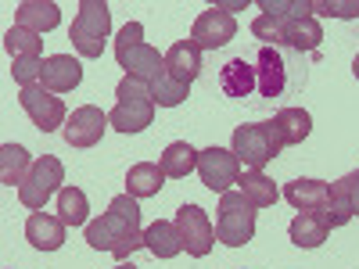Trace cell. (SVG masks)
<instances>
[{
    "label": "cell",
    "instance_id": "6da1fadb",
    "mask_svg": "<svg viewBox=\"0 0 359 269\" xmlns=\"http://www.w3.org/2000/svg\"><path fill=\"white\" fill-rule=\"evenodd\" d=\"M284 133L280 126L269 118V123H248V126H237L233 130V147L230 151L237 155V162H245V169L262 172L269 162H273L284 151Z\"/></svg>",
    "mask_w": 359,
    "mask_h": 269
},
{
    "label": "cell",
    "instance_id": "7a4b0ae2",
    "mask_svg": "<svg viewBox=\"0 0 359 269\" xmlns=\"http://www.w3.org/2000/svg\"><path fill=\"white\" fill-rule=\"evenodd\" d=\"M255 212L259 208L241 194V191H226L219 194V219H216V237L226 248H241L255 237Z\"/></svg>",
    "mask_w": 359,
    "mask_h": 269
},
{
    "label": "cell",
    "instance_id": "3957f363",
    "mask_svg": "<svg viewBox=\"0 0 359 269\" xmlns=\"http://www.w3.org/2000/svg\"><path fill=\"white\" fill-rule=\"evenodd\" d=\"M108 33H111V11H108V4H104V0H83L79 15H76V22L69 29L72 47L83 57H101Z\"/></svg>",
    "mask_w": 359,
    "mask_h": 269
},
{
    "label": "cell",
    "instance_id": "277c9868",
    "mask_svg": "<svg viewBox=\"0 0 359 269\" xmlns=\"http://www.w3.org/2000/svg\"><path fill=\"white\" fill-rule=\"evenodd\" d=\"M62 184H65V165H62V158L40 155V158L33 162V169H29V176L22 179L18 201H22L25 208H33V212H40V208H43L54 194H62Z\"/></svg>",
    "mask_w": 359,
    "mask_h": 269
},
{
    "label": "cell",
    "instance_id": "5b68a950",
    "mask_svg": "<svg viewBox=\"0 0 359 269\" xmlns=\"http://www.w3.org/2000/svg\"><path fill=\"white\" fill-rule=\"evenodd\" d=\"M18 104H22V111L33 118V126L40 130V133H54L57 126L65 130V101L57 97V94H50V90L43 86V83H33V86H22V94H18Z\"/></svg>",
    "mask_w": 359,
    "mask_h": 269
},
{
    "label": "cell",
    "instance_id": "8992f818",
    "mask_svg": "<svg viewBox=\"0 0 359 269\" xmlns=\"http://www.w3.org/2000/svg\"><path fill=\"white\" fill-rule=\"evenodd\" d=\"M198 176L208 191L226 194L237 179H241V162H237V155L226 151V147H205L198 155Z\"/></svg>",
    "mask_w": 359,
    "mask_h": 269
},
{
    "label": "cell",
    "instance_id": "52a82bcc",
    "mask_svg": "<svg viewBox=\"0 0 359 269\" xmlns=\"http://www.w3.org/2000/svg\"><path fill=\"white\" fill-rule=\"evenodd\" d=\"M176 230H180V241H184V251L194 258H205L216 244V226L208 223V216L201 212L198 205H184L176 212Z\"/></svg>",
    "mask_w": 359,
    "mask_h": 269
},
{
    "label": "cell",
    "instance_id": "ba28073f",
    "mask_svg": "<svg viewBox=\"0 0 359 269\" xmlns=\"http://www.w3.org/2000/svg\"><path fill=\"white\" fill-rule=\"evenodd\" d=\"M108 115L97 108V104H83L69 115V123H65V144L69 147H79V151H86V147H97L104 130H108Z\"/></svg>",
    "mask_w": 359,
    "mask_h": 269
},
{
    "label": "cell",
    "instance_id": "9c48e42d",
    "mask_svg": "<svg viewBox=\"0 0 359 269\" xmlns=\"http://www.w3.org/2000/svg\"><path fill=\"white\" fill-rule=\"evenodd\" d=\"M355 216H359V169L345 172L341 179H334L331 184V201H327V208H323V219H327L331 230L345 226Z\"/></svg>",
    "mask_w": 359,
    "mask_h": 269
},
{
    "label": "cell",
    "instance_id": "30bf717a",
    "mask_svg": "<svg viewBox=\"0 0 359 269\" xmlns=\"http://www.w3.org/2000/svg\"><path fill=\"white\" fill-rule=\"evenodd\" d=\"M233 36H237V22H233V15H226L219 8L201 11L191 29V40L198 43V50H216V47L230 43Z\"/></svg>",
    "mask_w": 359,
    "mask_h": 269
},
{
    "label": "cell",
    "instance_id": "8fae6325",
    "mask_svg": "<svg viewBox=\"0 0 359 269\" xmlns=\"http://www.w3.org/2000/svg\"><path fill=\"white\" fill-rule=\"evenodd\" d=\"M115 62H118V69H126V76L151 83L165 69V54H158L151 43H137V47H126V50H115Z\"/></svg>",
    "mask_w": 359,
    "mask_h": 269
},
{
    "label": "cell",
    "instance_id": "7c38bea8",
    "mask_svg": "<svg viewBox=\"0 0 359 269\" xmlns=\"http://www.w3.org/2000/svg\"><path fill=\"white\" fill-rule=\"evenodd\" d=\"M40 83L50 90V94H72V90L83 83V65L76 62L72 54L43 57V76H40Z\"/></svg>",
    "mask_w": 359,
    "mask_h": 269
},
{
    "label": "cell",
    "instance_id": "4fadbf2b",
    "mask_svg": "<svg viewBox=\"0 0 359 269\" xmlns=\"http://www.w3.org/2000/svg\"><path fill=\"white\" fill-rule=\"evenodd\" d=\"M25 241L33 248H40V251H57L65 244V223H62V216L33 212L25 219Z\"/></svg>",
    "mask_w": 359,
    "mask_h": 269
},
{
    "label": "cell",
    "instance_id": "5bb4252c",
    "mask_svg": "<svg viewBox=\"0 0 359 269\" xmlns=\"http://www.w3.org/2000/svg\"><path fill=\"white\" fill-rule=\"evenodd\" d=\"M165 72H169L176 83L191 86V83L201 76V50H198V43H194V40L172 43L169 54H165Z\"/></svg>",
    "mask_w": 359,
    "mask_h": 269
},
{
    "label": "cell",
    "instance_id": "9a60e30c",
    "mask_svg": "<svg viewBox=\"0 0 359 269\" xmlns=\"http://www.w3.org/2000/svg\"><path fill=\"white\" fill-rule=\"evenodd\" d=\"M255 79H259V94L262 97H280L284 94L287 72H284V57L273 47L259 50V57H255Z\"/></svg>",
    "mask_w": 359,
    "mask_h": 269
},
{
    "label": "cell",
    "instance_id": "2e32d148",
    "mask_svg": "<svg viewBox=\"0 0 359 269\" xmlns=\"http://www.w3.org/2000/svg\"><path fill=\"white\" fill-rule=\"evenodd\" d=\"M284 198L298 212H323L327 201H331V184H323V179H294V184L284 187Z\"/></svg>",
    "mask_w": 359,
    "mask_h": 269
},
{
    "label": "cell",
    "instance_id": "e0dca14e",
    "mask_svg": "<svg viewBox=\"0 0 359 269\" xmlns=\"http://www.w3.org/2000/svg\"><path fill=\"white\" fill-rule=\"evenodd\" d=\"M151 118H155V101H118L108 111V123L118 133H140L151 126Z\"/></svg>",
    "mask_w": 359,
    "mask_h": 269
},
{
    "label": "cell",
    "instance_id": "ac0fdd59",
    "mask_svg": "<svg viewBox=\"0 0 359 269\" xmlns=\"http://www.w3.org/2000/svg\"><path fill=\"white\" fill-rule=\"evenodd\" d=\"M130 230H137V226H130V223H123L118 216L104 212L101 219L86 223V244H90V248H97V251H115V244L123 241Z\"/></svg>",
    "mask_w": 359,
    "mask_h": 269
},
{
    "label": "cell",
    "instance_id": "d6986e66",
    "mask_svg": "<svg viewBox=\"0 0 359 269\" xmlns=\"http://www.w3.org/2000/svg\"><path fill=\"white\" fill-rule=\"evenodd\" d=\"M18 11V25L33 29V33H50V29L62 22V8L50 4V0H22V4L15 8Z\"/></svg>",
    "mask_w": 359,
    "mask_h": 269
},
{
    "label": "cell",
    "instance_id": "ffe728a7",
    "mask_svg": "<svg viewBox=\"0 0 359 269\" xmlns=\"http://www.w3.org/2000/svg\"><path fill=\"white\" fill-rule=\"evenodd\" d=\"M144 248L151 251L155 258H176L180 251H184V241H180V230H176V223L155 219L151 226L144 230Z\"/></svg>",
    "mask_w": 359,
    "mask_h": 269
},
{
    "label": "cell",
    "instance_id": "44dd1931",
    "mask_svg": "<svg viewBox=\"0 0 359 269\" xmlns=\"http://www.w3.org/2000/svg\"><path fill=\"white\" fill-rule=\"evenodd\" d=\"M219 90L226 97H248L252 90H259L255 69L245 62V57H233V62H226L223 72H219Z\"/></svg>",
    "mask_w": 359,
    "mask_h": 269
},
{
    "label": "cell",
    "instance_id": "7402d4cb",
    "mask_svg": "<svg viewBox=\"0 0 359 269\" xmlns=\"http://www.w3.org/2000/svg\"><path fill=\"white\" fill-rule=\"evenodd\" d=\"M287 233H291V241H294L298 248H320V244L327 241V233H331V226H327L323 212H298V216L291 219Z\"/></svg>",
    "mask_w": 359,
    "mask_h": 269
},
{
    "label": "cell",
    "instance_id": "603a6c76",
    "mask_svg": "<svg viewBox=\"0 0 359 269\" xmlns=\"http://www.w3.org/2000/svg\"><path fill=\"white\" fill-rule=\"evenodd\" d=\"M162 187H165V172L158 162H137L126 172V194L133 198H155Z\"/></svg>",
    "mask_w": 359,
    "mask_h": 269
},
{
    "label": "cell",
    "instance_id": "cb8c5ba5",
    "mask_svg": "<svg viewBox=\"0 0 359 269\" xmlns=\"http://www.w3.org/2000/svg\"><path fill=\"white\" fill-rule=\"evenodd\" d=\"M198 155H201V151H194L187 140H176V144H169L165 151H162L158 165H162V172H165L169 179H187V176L198 169Z\"/></svg>",
    "mask_w": 359,
    "mask_h": 269
},
{
    "label": "cell",
    "instance_id": "d4e9b609",
    "mask_svg": "<svg viewBox=\"0 0 359 269\" xmlns=\"http://www.w3.org/2000/svg\"><path fill=\"white\" fill-rule=\"evenodd\" d=\"M33 169V158L22 144H4L0 147V184L4 187H22V179Z\"/></svg>",
    "mask_w": 359,
    "mask_h": 269
},
{
    "label": "cell",
    "instance_id": "484cf974",
    "mask_svg": "<svg viewBox=\"0 0 359 269\" xmlns=\"http://www.w3.org/2000/svg\"><path fill=\"white\" fill-rule=\"evenodd\" d=\"M237 187H241V194L255 205V208H273L277 205V198H280V191H277V184L269 179L266 172H241V179H237Z\"/></svg>",
    "mask_w": 359,
    "mask_h": 269
},
{
    "label": "cell",
    "instance_id": "4316f807",
    "mask_svg": "<svg viewBox=\"0 0 359 269\" xmlns=\"http://www.w3.org/2000/svg\"><path fill=\"white\" fill-rule=\"evenodd\" d=\"M320 40H323V29H320V22L313 15L284 22V43L287 47H294V50H316Z\"/></svg>",
    "mask_w": 359,
    "mask_h": 269
},
{
    "label": "cell",
    "instance_id": "83f0119b",
    "mask_svg": "<svg viewBox=\"0 0 359 269\" xmlns=\"http://www.w3.org/2000/svg\"><path fill=\"white\" fill-rule=\"evenodd\" d=\"M57 216H62L65 226H83L86 216H90V201L79 187H62V194H57Z\"/></svg>",
    "mask_w": 359,
    "mask_h": 269
},
{
    "label": "cell",
    "instance_id": "f1b7e54d",
    "mask_svg": "<svg viewBox=\"0 0 359 269\" xmlns=\"http://www.w3.org/2000/svg\"><path fill=\"white\" fill-rule=\"evenodd\" d=\"M273 123L280 126L287 147H291V144H302V140L309 137V130H313V118H309L306 108H284V111L273 118Z\"/></svg>",
    "mask_w": 359,
    "mask_h": 269
},
{
    "label": "cell",
    "instance_id": "f546056e",
    "mask_svg": "<svg viewBox=\"0 0 359 269\" xmlns=\"http://www.w3.org/2000/svg\"><path fill=\"white\" fill-rule=\"evenodd\" d=\"M4 47L11 57H40L43 50V40L40 33H33V29H25V25H11L8 33H4Z\"/></svg>",
    "mask_w": 359,
    "mask_h": 269
},
{
    "label": "cell",
    "instance_id": "4dcf8cb0",
    "mask_svg": "<svg viewBox=\"0 0 359 269\" xmlns=\"http://www.w3.org/2000/svg\"><path fill=\"white\" fill-rule=\"evenodd\" d=\"M187 90L191 86H184V83H176L165 69L151 79V101L158 104V108H176V104H184L187 101Z\"/></svg>",
    "mask_w": 359,
    "mask_h": 269
},
{
    "label": "cell",
    "instance_id": "1f68e13d",
    "mask_svg": "<svg viewBox=\"0 0 359 269\" xmlns=\"http://www.w3.org/2000/svg\"><path fill=\"white\" fill-rule=\"evenodd\" d=\"M259 11L262 15H273V18H309L313 15V0H259Z\"/></svg>",
    "mask_w": 359,
    "mask_h": 269
},
{
    "label": "cell",
    "instance_id": "d6a6232c",
    "mask_svg": "<svg viewBox=\"0 0 359 269\" xmlns=\"http://www.w3.org/2000/svg\"><path fill=\"white\" fill-rule=\"evenodd\" d=\"M252 36L262 40V47H269V43H284V18L259 15V18L252 22Z\"/></svg>",
    "mask_w": 359,
    "mask_h": 269
},
{
    "label": "cell",
    "instance_id": "836d02e7",
    "mask_svg": "<svg viewBox=\"0 0 359 269\" xmlns=\"http://www.w3.org/2000/svg\"><path fill=\"white\" fill-rule=\"evenodd\" d=\"M313 15H327V18H359V0H313Z\"/></svg>",
    "mask_w": 359,
    "mask_h": 269
},
{
    "label": "cell",
    "instance_id": "e575fe53",
    "mask_svg": "<svg viewBox=\"0 0 359 269\" xmlns=\"http://www.w3.org/2000/svg\"><path fill=\"white\" fill-rule=\"evenodd\" d=\"M11 76H15V83H22V86L40 83V76H43V57H15Z\"/></svg>",
    "mask_w": 359,
    "mask_h": 269
},
{
    "label": "cell",
    "instance_id": "d590c367",
    "mask_svg": "<svg viewBox=\"0 0 359 269\" xmlns=\"http://www.w3.org/2000/svg\"><path fill=\"white\" fill-rule=\"evenodd\" d=\"M108 212H111V216H118L123 223H130V226H137V230H140V205H137V198H133V194H118V198H111Z\"/></svg>",
    "mask_w": 359,
    "mask_h": 269
},
{
    "label": "cell",
    "instance_id": "8d00e7d4",
    "mask_svg": "<svg viewBox=\"0 0 359 269\" xmlns=\"http://www.w3.org/2000/svg\"><path fill=\"white\" fill-rule=\"evenodd\" d=\"M115 97H118V101H151V83L126 76L123 83L115 86Z\"/></svg>",
    "mask_w": 359,
    "mask_h": 269
},
{
    "label": "cell",
    "instance_id": "74e56055",
    "mask_svg": "<svg viewBox=\"0 0 359 269\" xmlns=\"http://www.w3.org/2000/svg\"><path fill=\"white\" fill-rule=\"evenodd\" d=\"M137 248H144V230H130V233L123 237V241L115 244V251H111V255H115L118 262H126V258H130Z\"/></svg>",
    "mask_w": 359,
    "mask_h": 269
},
{
    "label": "cell",
    "instance_id": "f35d334b",
    "mask_svg": "<svg viewBox=\"0 0 359 269\" xmlns=\"http://www.w3.org/2000/svg\"><path fill=\"white\" fill-rule=\"evenodd\" d=\"M137 43H144V25L140 22H126L123 33H118V40H115V50H126V47H137Z\"/></svg>",
    "mask_w": 359,
    "mask_h": 269
},
{
    "label": "cell",
    "instance_id": "ab89813d",
    "mask_svg": "<svg viewBox=\"0 0 359 269\" xmlns=\"http://www.w3.org/2000/svg\"><path fill=\"white\" fill-rule=\"evenodd\" d=\"M115 269H137V265H133V262H118Z\"/></svg>",
    "mask_w": 359,
    "mask_h": 269
},
{
    "label": "cell",
    "instance_id": "60d3db41",
    "mask_svg": "<svg viewBox=\"0 0 359 269\" xmlns=\"http://www.w3.org/2000/svg\"><path fill=\"white\" fill-rule=\"evenodd\" d=\"M352 72H355V79H359V57H355V62H352Z\"/></svg>",
    "mask_w": 359,
    "mask_h": 269
}]
</instances>
